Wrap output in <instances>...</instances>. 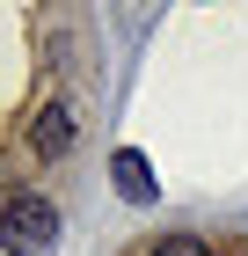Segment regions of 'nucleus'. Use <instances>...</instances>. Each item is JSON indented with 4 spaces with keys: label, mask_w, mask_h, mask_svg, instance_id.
<instances>
[{
    "label": "nucleus",
    "mask_w": 248,
    "mask_h": 256,
    "mask_svg": "<svg viewBox=\"0 0 248 256\" xmlns=\"http://www.w3.org/2000/svg\"><path fill=\"white\" fill-rule=\"evenodd\" d=\"M0 249L7 256H51L58 249V205L37 190L7 198V212H0Z\"/></svg>",
    "instance_id": "nucleus-1"
},
{
    "label": "nucleus",
    "mask_w": 248,
    "mask_h": 256,
    "mask_svg": "<svg viewBox=\"0 0 248 256\" xmlns=\"http://www.w3.org/2000/svg\"><path fill=\"white\" fill-rule=\"evenodd\" d=\"M73 139H80L73 102H44V110H37V124H29V146H37L44 161H58V154H73Z\"/></svg>",
    "instance_id": "nucleus-2"
},
{
    "label": "nucleus",
    "mask_w": 248,
    "mask_h": 256,
    "mask_svg": "<svg viewBox=\"0 0 248 256\" xmlns=\"http://www.w3.org/2000/svg\"><path fill=\"white\" fill-rule=\"evenodd\" d=\"M117 190L132 198V205H153V176H146V154H132V146L117 154Z\"/></svg>",
    "instance_id": "nucleus-3"
},
{
    "label": "nucleus",
    "mask_w": 248,
    "mask_h": 256,
    "mask_svg": "<svg viewBox=\"0 0 248 256\" xmlns=\"http://www.w3.org/2000/svg\"><path fill=\"white\" fill-rule=\"evenodd\" d=\"M153 256H212V249H205V242H197V234H168V242H161V249H153Z\"/></svg>",
    "instance_id": "nucleus-4"
}]
</instances>
